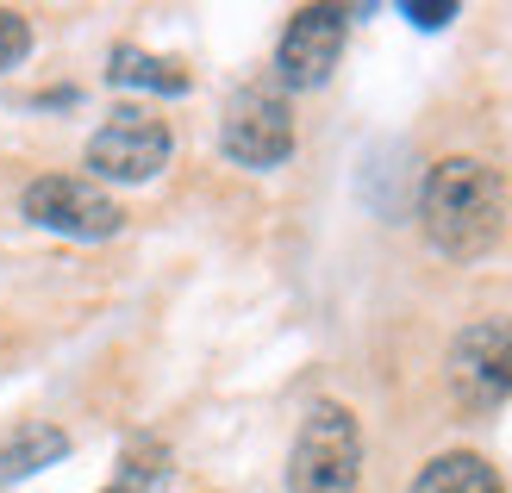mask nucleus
<instances>
[{
	"label": "nucleus",
	"mask_w": 512,
	"mask_h": 493,
	"mask_svg": "<svg viewBox=\"0 0 512 493\" xmlns=\"http://www.w3.org/2000/svg\"><path fill=\"white\" fill-rule=\"evenodd\" d=\"M169 125L150 113V107H119L107 113V125L88 138L82 163H88V181H125V188H138V181H157L169 169Z\"/></svg>",
	"instance_id": "20e7f679"
},
{
	"label": "nucleus",
	"mask_w": 512,
	"mask_h": 493,
	"mask_svg": "<svg viewBox=\"0 0 512 493\" xmlns=\"http://www.w3.org/2000/svg\"><path fill=\"white\" fill-rule=\"evenodd\" d=\"M63 456H69V431H57V425H25V431H13L7 444H0V487L38 475V469H50V462H63Z\"/></svg>",
	"instance_id": "1a4fd4ad"
},
{
	"label": "nucleus",
	"mask_w": 512,
	"mask_h": 493,
	"mask_svg": "<svg viewBox=\"0 0 512 493\" xmlns=\"http://www.w3.org/2000/svg\"><path fill=\"white\" fill-rule=\"evenodd\" d=\"M344 38H350L344 7H300L288 19V32H281V44H275V82L294 88V94L325 88L338 57H344Z\"/></svg>",
	"instance_id": "0eeeda50"
},
{
	"label": "nucleus",
	"mask_w": 512,
	"mask_h": 493,
	"mask_svg": "<svg viewBox=\"0 0 512 493\" xmlns=\"http://www.w3.org/2000/svg\"><path fill=\"white\" fill-rule=\"evenodd\" d=\"M19 213L44 231H57V238H82V244H100V238L125 231V206L88 175H38L19 194Z\"/></svg>",
	"instance_id": "39448f33"
},
{
	"label": "nucleus",
	"mask_w": 512,
	"mask_h": 493,
	"mask_svg": "<svg viewBox=\"0 0 512 493\" xmlns=\"http://www.w3.org/2000/svg\"><path fill=\"white\" fill-rule=\"evenodd\" d=\"M413 493H506L500 469L475 450H444L413 475Z\"/></svg>",
	"instance_id": "6e6552de"
},
{
	"label": "nucleus",
	"mask_w": 512,
	"mask_h": 493,
	"mask_svg": "<svg viewBox=\"0 0 512 493\" xmlns=\"http://www.w3.org/2000/svg\"><path fill=\"white\" fill-rule=\"evenodd\" d=\"M406 19H413L419 25V32H444V25L456 19V0H406V7H400Z\"/></svg>",
	"instance_id": "f8f14e48"
},
{
	"label": "nucleus",
	"mask_w": 512,
	"mask_h": 493,
	"mask_svg": "<svg viewBox=\"0 0 512 493\" xmlns=\"http://www.w3.org/2000/svg\"><path fill=\"white\" fill-rule=\"evenodd\" d=\"M356 475H363V425L350 406L319 400L288 450V493H356Z\"/></svg>",
	"instance_id": "f03ea898"
},
{
	"label": "nucleus",
	"mask_w": 512,
	"mask_h": 493,
	"mask_svg": "<svg viewBox=\"0 0 512 493\" xmlns=\"http://www.w3.org/2000/svg\"><path fill=\"white\" fill-rule=\"evenodd\" d=\"M107 82L113 88H150V94H188V69L169 57H150L138 44H119L107 57Z\"/></svg>",
	"instance_id": "9d476101"
},
{
	"label": "nucleus",
	"mask_w": 512,
	"mask_h": 493,
	"mask_svg": "<svg viewBox=\"0 0 512 493\" xmlns=\"http://www.w3.org/2000/svg\"><path fill=\"white\" fill-rule=\"evenodd\" d=\"M25 57H32V25H25V13L0 7V69H13Z\"/></svg>",
	"instance_id": "9b49d317"
},
{
	"label": "nucleus",
	"mask_w": 512,
	"mask_h": 493,
	"mask_svg": "<svg viewBox=\"0 0 512 493\" xmlns=\"http://www.w3.org/2000/svg\"><path fill=\"white\" fill-rule=\"evenodd\" d=\"M419 231L450 263H475L506 238V181L481 157H444L419 181Z\"/></svg>",
	"instance_id": "f257e3e1"
},
{
	"label": "nucleus",
	"mask_w": 512,
	"mask_h": 493,
	"mask_svg": "<svg viewBox=\"0 0 512 493\" xmlns=\"http://www.w3.org/2000/svg\"><path fill=\"white\" fill-rule=\"evenodd\" d=\"M107 493H125V487H107Z\"/></svg>",
	"instance_id": "ddd939ff"
},
{
	"label": "nucleus",
	"mask_w": 512,
	"mask_h": 493,
	"mask_svg": "<svg viewBox=\"0 0 512 493\" xmlns=\"http://www.w3.org/2000/svg\"><path fill=\"white\" fill-rule=\"evenodd\" d=\"M450 400L481 419V412H500L512 400V319H475L456 331L450 344Z\"/></svg>",
	"instance_id": "7ed1b4c3"
},
{
	"label": "nucleus",
	"mask_w": 512,
	"mask_h": 493,
	"mask_svg": "<svg viewBox=\"0 0 512 493\" xmlns=\"http://www.w3.org/2000/svg\"><path fill=\"white\" fill-rule=\"evenodd\" d=\"M219 150L238 169H281L294 157V113L275 88H238L219 119Z\"/></svg>",
	"instance_id": "423d86ee"
}]
</instances>
